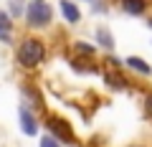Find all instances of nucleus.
Masks as SVG:
<instances>
[{
	"label": "nucleus",
	"mask_w": 152,
	"mask_h": 147,
	"mask_svg": "<svg viewBox=\"0 0 152 147\" xmlns=\"http://www.w3.org/2000/svg\"><path fill=\"white\" fill-rule=\"evenodd\" d=\"M43 56H46V48H43V43L36 41V38L23 41V46L18 48V61H20L23 66H36V64H41Z\"/></svg>",
	"instance_id": "f257e3e1"
},
{
	"label": "nucleus",
	"mask_w": 152,
	"mask_h": 147,
	"mask_svg": "<svg viewBox=\"0 0 152 147\" xmlns=\"http://www.w3.org/2000/svg\"><path fill=\"white\" fill-rule=\"evenodd\" d=\"M26 15H28V23L31 26H46L51 20V8L46 3H33V5H28Z\"/></svg>",
	"instance_id": "f03ea898"
},
{
	"label": "nucleus",
	"mask_w": 152,
	"mask_h": 147,
	"mask_svg": "<svg viewBox=\"0 0 152 147\" xmlns=\"http://www.w3.org/2000/svg\"><path fill=\"white\" fill-rule=\"evenodd\" d=\"M48 129H51V135H56L58 140L74 142V129H71V124L64 122L61 117H48Z\"/></svg>",
	"instance_id": "7ed1b4c3"
},
{
	"label": "nucleus",
	"mask_w": 152,
	"mask_h": 147,
	"mask_svg": "<svg viewBox=\"0 0 152 147\" xmlns=\"http://www.w3.org/2000/svg\"><path fill=\"white\" fill-rule=\"evenodd\" d=\"M122 8L129 15H142L147 10V0H122Z\"/></svg>",
	"instance_id": "20e7f679"
},
{
	"label": "nucleus",
	"mask_w": 152,
	"mask_h": 147,
	"mask_svg": "<svg viewBox=\"0 0 152 147\" xmlns=\"http://www.w3.org/2000/svg\"><path fill=\"white\" fill-rule=\"evenodd\" d=\"M127 66H129V69H134V71H140L142 76H150V74H152V66L147 64V61L137 59V56H132V59H127Z\"/></svg>",
	"instance_id": "39448f33"
},
{
	"label": "nucleus",
	"mask_w": 152,
	"mask_h": 147,
	"mask_svg": "<svg viewBox=\"0 0 152 147\" xmlns=\"http://www.w3.org/2000/svg\"><path fill=\"white\" fill-rule=\"evenodd\" d=\"M20 127L26 135H36V119H33V114L28 109H20Z\"/></svg>",
	"instance_id": "423d86ee"
},
{
	"label": "nucleus",
	"mask_w": 152,
	"mask_h": 147,
	"mask_svg": "<svg viewBox=\"0 0 152 147\" xmlns=\"http://www.w3.org/2000/svg\"><path fill=\"white\" fill-rule=\"evenodd\" d=\"M61 10H64V18H66L69 23H76L79 18H81V13H79V8H76L74 3H69V0H64V3H61Z\"/></svg>",
	"instance_id": "0eeeda50"
},
{
	"label": "nucleus",
	"mask_w": 152,
	"mask_h": 147,
	"mask_svg": "<svg viewBox=\"0 0 152 147\" xmlns=\"http://www.w3.org/2000/svg\"><path fill=\"white\" fill-rule=\"evenodd\" d=\"M104 79H107V84L114 86V89H124L127 86V79L122 76L119 71H109V74H104Z\"/></svg>",
	"instance_id": "6e6552de"
},
{
	"label": "nucleus",
	"mask_w": 152,
	"mask_h": 147,
	"mask_svg": "<svg viewBox=\"0 0 152 147\" xmlns=\"http://www.w3.org/2000/svg\"><path fill=\"white\" fill-rule=\"evenodd\" d=\"M8 36H10V20H8L5 13H0V38L5 41Z\"/></svg>",
	"instance_id": "1a4fd4ad"
},
{
	"label": "nucleus",
	"mask_w": 152,
	"mask_h": 147,
	"mask_svg": "<svg viewBox=\"0 0 152 147\" xmlns=\"http://www.w3.org/2000/svg\"><path fill=\"white\" fill-rule=\"evenodd\" d=\"M96 38H99V43L104 46V48H114V41H112V36H109V31H96Z\"/></svg>",
	"instance_id": "9d476101"
},
{
	"label": "nucleus",
	"mask_w": 152,
	"mask_h": 147,
	"mask_svg": "<svg viewBox=\"0 0 152 147\" xmlns=\"http://www.w3.org/2000/svg\"><path fill=\"white\" fill-rule=\"evenodd\" d=\"M76 51H81V56H94V46L89 43H76Z\"/></svg>",
	"instance_id": "9b49d317"
},
{
	"label": "nucleus",
	"mask_w": 152,
	"mask_h": 147,
	"mask_svg": "<svg viewBox=\"0 0 152 147\" xmlns=\"http://www.w3.org/2000/svg\"><path fill=\"white\" fill-rule=\"evenodd\" d=\"M41 147H61V145L53 140V137H43V140H41Z\"/></svg>",
	"instance_id": "f8f14e48"
},
{
	"label": "nucleus",
	"mask_w": 152,
	"mask_h": 147,
	"mask_svg": "<svg viewBox=\"0 0 152 147\" xmlns=\"http://www.w3.org/2000/svg\"><path fill=\"white\" fill-rule=\"evenodd\" d=\"M145 112H147V117H152V94L145 97Z\"/></svg>",
	"instance_id": "ddd939ff"
},
{
	"label": "nucleus",
	"mask_w": 152,
	"mask_h": 147,
	"mask_svg": "<svg viewBox=\"0 0 152 147\" xmlns=\"http://www.w3.org/2000/svg\"><path fill=\"white\" fill-rule=\"evenodd\" d=\"M36 3H41V0H36Z\"/></svg>",
	"instance_id": "4468645a"
},
{
	"label": "nucleus",
	"mask_w": 152,
	"mask_h": 147,
	"mask_svg": "<svg viewBox=\"0 0 152 147\" xmlns=\"http://www.w3.org/2000/svg\"><path fill=\"white\" fill-rule=\"evenodd\" d=\"M134 147H137V145H134Z\"/></svg>",
	"instance_id": "2eb2a0df"
}]
</instances>
